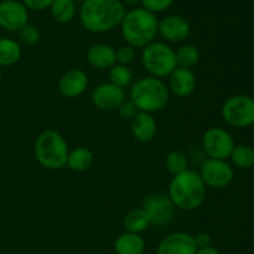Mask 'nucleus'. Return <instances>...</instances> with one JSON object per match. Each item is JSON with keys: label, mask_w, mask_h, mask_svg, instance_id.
<instances>
[{"label": "nucleus", "mask_w": 254, "mask_h": 254, "mask_svg": "<svg viewBox=\"0 0 254 254\" xmlns=\"http://www.w3.org/2000/svg\"><path fill=\"white\" fill-rule=\"evenodd\" d=\"M168 196L176 208L192 211L205 202L206 185L198 171L188 169L173 176L169 184Z\"/></svg>", "instance_id": "nucleus-3"}, {"label": "nucleus", "mask_w": 254, "mask_h": 254, "mask_svg": "<svg viewBox=\"0 0 254 254\" xmlns=\"http://www.w3.org/2000/svg\"><path fill=\"white\" fill-rule=\"evenodd\" d=\"M175 0H140L141 7L146 9L153 14L164 12L174 4Z\"/></svg>", "instance_id": "nucleus-30"}, {"label": "nucleus", "mask_w": 254, "mask_h": 254, "mask_svg": "<svg viewBox=\"0 0 254 254\" xmlns=\"http://www.w3.org/2000/svg\"><path fill=\"white\" fill-rule=\"evenodd\" d=\"M230 159L236 168L247 170L254 165V150L248 145H236Z\"/></svg>", "instance_id": "nucleus-25"}, {"label": "nucleus", "mask_w": 254, "mask_h": 254, "mask_svg": "<svg viewBox=\"0 0 254 254\" xmlns=\"http://www.w3.org/2000/svg\"><path fill=\"white\" fill-rule=\"evenodd\" d=\"M49 9L55 21L60 24H68L76 16V4L73 0H54Z\"/></svg>", "instance_id": "nucleus-23"}, {"label": "nucleus", "mask_w": 254, "mask_h": 254, "mask_svg": "<svg viewBox=\"0 0 254 254\" xmlns=\"http://www.w3.org/2000/svg\"><path fill=\"white\" fill-rule=\"evenodd\" d=\"M37 163L49 170H61L67 165L69 149L66 139L54 129H46L37 135L34 144Z\"/></svg>", "instance_id": "nucleus-4"}, {"label": "nucleus", "mask_w": 254, "mask_h": 254, "mask_svg": "<svg viewBox=\"0 0 254 254\" xmlns=\"http://www.w3.org/2000/svg\"><path fill=\"white\" fill-rule=\"evenodd\" d=\"M196 76L192 69L176 67L169 76V91L179 98H186L191 96L196 89Z\"/></svg>", "instance_id": "nucleus-16"}, {"label": "nucleus", "mask_w": 254, "mask_h": 254, "mask_svg": "<svg viewBox=\"0 0 254 254\" xmlns=\"http://www.w3.org/2000/svg\"><path fill=\"white\" fill-rule=\"evenodd\" d=\"M126 101V92L123 88L111 83H102L94 88L92 93V102L94 106L103 112H113L118 109Z\"/></svg>", "instance_id": "nucleus-12"}, {"label": "nucleus", "mask_w": 254, "mask_h": 254, "mask_svg": "<svg viewBox=\"0 0 254 254\" xmlns=\"http://www.w3.org/2000/svg\"><path fill=\"white\" fill-rule=\"evenodd\" d=\"M29 22V10L17 0L0 1V27L6 31L19 32Z\"/></svg>", "instance_id": "nucleus-11"}, {"label": "nucleus", "mask_w": 254, "mask_h": 254, "mask_svg": "<svg viewBox=\"0 0 254 254\" xmlns=\"http://www.w3.org/2000/svg\"><path fill=\"white\" fill-rule=\"evenodd\" d=\"M193 240H195L197 250L198 248L210 247L211 242H212V238H211V236L206 232H201V233H198V235L193 236Z\"/></svg>", "instance_id": "nucleus-33"}, {"label": "nucleus", "mask_w": 254, "mask_h": 254, "mask_svg": "<svg viewBox=\"0 0 254 254\" xmlns=\"http://www.w3.org/2000/svg\"><path fill=\"white\" fill-rule=\"evenodd\" d=\"M54 0H22V4L27 7V10H34V11H42V10L49 9L50 5Z\"/></svg>", "instance_id": "nucleus-32"}, {"label": "nucleus", "mask_w": 254, "mask_h": 254, "mask_svg": "<svg viewBox=\"0 0 254 254\" xmlns=\"http://www.w3.org/2000/svg\"><path fill=\"white\" fill-rule=\"evenodd\" d=\"M141 64L149 76L166 78L178 67L175 50L166 42H151L141 51Z\"/></svg>", "instance_id": "nucleus-6"}, {"label": "nucleus", "mask_w": 254, "mask_h": 254, "mask_svg": "<svg viewBox=\"0 0 254 254\" xmlns=\"http://www.w3.org/2000/svg\"><path fill=\"white\" fill-rule=\"evenodd\" d=\"M198 174L206 188L212 189L227 188L235 178L232 166L226 160L217 159H207L203 161Z\"/></svg>", "instance_id": "nucleus-10"}, {"label": "nucleus", "mask_w": 254, "mask_h": 254, "mask_svg": "<svg viewBox=\"0 0 254 254\" xmlns=\"http://www.w3.org/2000/svg\"><path fill=\"white\" fill-rule=\"evenodd\" d=\"M149 226H150V221H149L145 211L141 207L133 208L123 218V227L126 232L140 235L144 231L148 230Z\"/></svg>", "instance_id": "nucleus-21"}, {"label": "nucleus", "mask_w": 254, "mask_h": 254, "mask_svg": "<svg viewBox=\"0 0 254 254\" xmlns=\"http://www.w3.org/2000/svg\"><path fill=\"white\" fill-rule=\"evenodd\" d=\"M121 32L127 45L134 49H144L158 36L159 19L144 7L128 10L121 22Z\"/></svg>", "instance_id": "nucleus-2"}, {"label": "nucleus", "mask_w": 254, "mask_h": 254, "mask_svg": "<svg viewBox=\"0 0 254 254\" xmlns=\"http://www.w3.org/2000/svg\"><path fill=\"white\" fill-rule=\"evenodd\" d=\"M136 57V50L129 45H123L116 50V64L129 66Z\"/></svg>", "instance_id": "nucleus-29"}, {"label": "nucleus", "mask_w": 254, "mask_h": 254, "mask_svg": "<svg viewBox=\"0 0 254 254\" xmlns=\"http://www.w3.org/2000/svg\"><path fill=\"white\" fill-rule=\"evenodd\" d=\"M129 97L139 112L153 114L165 108L170 98V91L163 79L148 76L133 84Z\"/></svg>", "instance_id": "nucleus-5"}, {"label": "nucleus", "mask_w": 254, "mask_h": 254, "mask_svg": "<svg viewBox=\"0 0 254 254\" xmlns=\"http://www.w3.org/2000/svg\"><path fill=\"white\" fill-rule=\"evenodd\" d=\"M222 118L228 126L247 128L254 124V98L246 94H236L225 101L221 108Z\"/></svg>", "instance_id": "nucleus-7"}, {"label": "nucleus", "mask_w": 254, "mask_h": 254, "mask_svg": "<svg viewBox=\"0 0 254 254\" xmlns=\"http://www.w3.org/2000/svg\"><path fill=\"white\" fill-rule=\"evenodd\" d=\"M94 161V155L88 148L78 146L73 150L69 151L68 159H67V165L72 171L76 173H83L92 168Z\"/></svg>", "instance_id": "nucleus-20"}, {"label": "nucleus", "mask_w": 254, "mask_h": 254, "mask_svg": "<svg viewBox=\"0 0 254 254\" xmlns=\"http://www.w3.org/2000/svg\"><path fill=\"white\" fill-rule=\"evenodd\" d=\"M196 252L197 247L193 236L178 231L168 235L161 241L156 254H196Z\"/></svg>", "instance_id": "nucleus-15"}, {"label": "nucleus", "mask_w": 254, "mask_h": 254, "mask_svg": "<svg viewBox=\"0 0 254 254\" xmlns=\"http://www.w3.org/2000/svg\"><path fill=\"white\" fill-rule=\"evenodd\" d=\"M201 145L208 159L226 160L231 156L236 144L232 135L226 129L212 127L203 133Z\"/></svg>", "instance_id": "nucleus-8"}, {"label": "nucleus", "mask_w": 254, "mask_h": 254, "mask_svg": "<svg viewBox=\"0 0 254 254\" xmlns=\"http://www.w3.org/2000/svg\"><path fill=\"white\" fill-rule=\"evenodd\" d=\"M145 241L140 235L124 232L114 241V251L117 254H143Z\"/></svg>", "instance_id": "nucleus-19"}, {"label": "nucleus", "mask_w": 254, "mask_h": 254, "mask_svg": "<svg viewBox=\"0 0 254 254\" xmlns=\"http://www.w3.org/2000/svg\"><path fill=\"white\" fill-rule=\"evenodd\" d=\"M165 166L168 171L173 175L184 173L189 169V159L183 151L173 150L166 155Z\"/></svg>", "instance_id": "nucleus-27"}, {"label": "nucleus", "mask_w": 254, "mask_h": 254, "mask_svg": "<svg viewBox=\"0 0 254 254\" xmlns=\"http://www.w3.org/2000/svg\"><path fill=\"white\" fill-rule=\"evenodd\" d=\"M19 36L22 44L27 45V46H34L41 39V32H40V29L36 25L27 22L25 26L20 29Z\"/></svg>", "instance_id": "nucleus-28"}, {"label": "nucleus", "mask_w": 254, "mask_h": 254, "mask_svg": "<svg viewBox=\"0 0 254 254\" xmlns=\"http://www.w3.org/2000/svg\"><path fill=\"white\" fill-rule=\"evenodd\" d=\"M141 208L145 211L150 225L165 226L174 220L176 207L166 193H151L143 200Z\"/></svg>", "instance_id": "nucleus-9"}, {"label": "nucleus", "mask_w": 254, "mask_h": 254, "mask_svg": "<svg viewBox=\"0 0 254 254\" xmlns=\"http://www.w3.org/2000/svg\"><path fill=\"white\" fill-rule=\"evenodd\" d=\"M108 74L109 82L123 89L128 87L131 83V79H133V72L129 68V66H124V64H113L109 68Z\"/></svg>", "instance_id": "nucleus-26"}, {"label": "nucleus", "mask_w": 254, "mask_h": 254, "mask_svg": "<svg viewBox=\"0 0 254 254\" xmlns=\"http://www.w3.org/2000/svg\"><path fill=\"white\" fill-rule=\"evenodd\" d=\"M124 5H136L140 2V0H121Z\"/></svg>", "instance_id": "nucleus-35"}, {"label": "nucleus", "mask_w": 254, "mask_h": 254, "mask_svg": "<svg viewBox=\"0 0 254 254\" xmlns=\"http://www.w3.org/2000/svg\"><path fill=\"white\" fill-rule=\"evenodd\" d=\"M175 55L178 67H183V68L191 69L200 62L201 59L200 50L195 45L191 44H185L179 47L175 51Z\"/></svg>", "instance_id": "nucleus-24"}, {"label": "nucleus", "mask_w": 254, "mask_h": 254, "mask_svg": "<svg viewBox=\"0 0 254 254\" xmlns=\"http://www.w3.org/2000/svg\"><path fill=\"white\" fill-rule=\"evenodd\" d=\"M88 84V76L83 69L71 68L62 74L57 83V88L66 98H77L87 91Z\"/></svg>", "instance_id": "nucleus-14"}, {"label": "nucleus", "mask_w": 254, "mask_h": 254, "mask_svg": "<svg viewBox=\"0 0 254 254\" xmlns=\"http://www.w3.org/2000/svg\"><path fill=\"white\" fill-rule=\"evenodd\" d=\"M21 59V47L10 37H0V67L14 66Z\"/></svg>", "instance_id": "nucleus-22"}, {"label": "nucleus", "mask_w": 254, "mask_h": 254, "mask_svg": "<svg viewBox=\"0 0 254 254\" xmlns=\"http://www.w3.org/2000/svg\"><path fill=\"white\" fill-rule=\"evenodd\" d=\"M196 254H221V253L217 248L210 246V247H206V248H198Z\"/></svg>", "instance_id": "nucleus-34"}, {"label": "nucleus", "mask_w": 254, "mask_h": 254, "mask_svg": "<svg viewBox=\"0 0 254 254\" xmlns=\"http://www.w3.org/2000/svg\"><path fill=\"white\" fill-rule=\"evenodd\" d=\"M1 74H2V72H1V67H0V81H1Z\"/></svg>", "instance_id": "nucleus-36"}, {"label": "nucleus", "mask_w": 254, "mask_h": 254, "mask_svg": "<svg viewBox=\"0 0 254 254\" xmlns=\"http://www.w3.org/2000/svg\"><path fill=\"white\" fill-rule=\"evenodd\" d=\"M81 1H82V2H83V1H86V0H81Z\"/></svg>", "instance_id": "nucleus-37"}, {"label": "nucleus", "mask_w": 254, "mask_h": 254, "mask_svg": "<svg viewBox=\"0 0 254 254\" xmlns=\"http://www.w3.org/2000/svg\"><path fill=\"white\" fill-rule=\"evenodd\" d=\"M126 12L121 0H86L79 9V21L87 31L104 34L118 27Z\"/></svg>", "instance_id": "nucleus-1"}, {"label": "nucleus", "mask_w": 254, "mask_h": 254, "mask_svg": "<svg viewBox=\"0 0 254 254\" xmlns=\"http://www.w3.org/2000/svg\"><path fill=\"white\" fill-rule=\"evenodd\" d=\"M130 131L134 139L140 143H149L158 133V123L151 113L138 112L130 121Z\"/></svg>", "instance_id": "nucleus-17"}, {"label": "nucleus", "mask_w": 254, "mask_h": 254, "mask_svg": "<svg viewBox=\"0 0 254 254\" xmlns=\"http://www.w3.org/2000/svg\"><path fill=\"white\" fill-rule=\"evenodd\" d=\"M191 32V25L181 15H168L159 20L158 35L169 42L185 41Z\"/></svg>", "instance_id": "nucleus-13"}, {"label": "nucleus", "mask_w": 254, "mask_h": 254, "mask_svg": "<svg viewBox=\"0 0 254 254\" xmlns=\"http://www.w3.org/2000/svg\"><path fill=\"white\" fill-rule=\"evenodd\" d=\"M117 112H118V116L121 117L122 119H124V121H131L139 111L138 108H136L135 104H134L130 99H126V101L118 107Z\"/></svg>", "instance_id": "nucleus-31"}, {"label": "nucleus", "mask_w": 254, "mask_h": 254, "mask_svg": "<svg viewBox=\"0 0 254 254\" xmlns=\"http://www.w3.org/2000/svg\"><path fill=\"white\" fill-rule=\"evenodd\" d=\"M87 61L96 69H109L116 64V49L102 42L92 45L87 51Z\"/></svg>", "instance_id": "nucleus-18"}]
</instances>
